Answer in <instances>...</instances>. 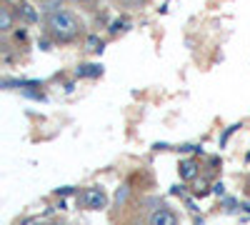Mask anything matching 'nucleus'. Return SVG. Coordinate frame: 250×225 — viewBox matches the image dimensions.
Returning a JSON list of instances; mask_svg holds the SVG:
<instances>
[{"mask_svg":"<svg viewBox=\"0 0 250 225\" xmlns=\"http://www.w3.org/2000/svg\"><path fill=\"white\" fill-rule=\"evenodd\" d=\"M153 148H155V150H165V148H168V143H155Z\"/></svg>","mask_w":250,"mask_h":225,"instance_id":"23","label":"nucleus"},{"mask_svg":"<svg viewBox=\"0 0 250 225\" xmlns=\"http://www.w3.org/2000/svg\"><path fill=\"white\" fill-rule=\"evenodd\" d=\"M85 48H88L90 53L100 55L103 50H105V40H103V38H98V35H88V38H85Z\"/></svg>","mask_w":250,"mask_h":225,"instance_id":"9","label":"nucleus"},{"mask_svg":"<svg viewBox=\"0 0 250 225\" xmlns=\"http://www.w3.org/2000/svg\"><path fill=\"white\" fill-rule=\"evenodd\" d=\"M178 173H180V180H195L198 178V160H193V158L180 160Z\"/></svg>","mask_w":250,"mask_h":225,"instance_id":"5","label":"nucleus"},{"mask_svg":"<svg viewBox=\"0 0 250 225\" xmlns=\"http://www.w3.org/2000/svg\"><path fill=\"white\" fill-rule=\"evenodd\" d=\"M210 188H213V195H218V198H223V195H225V183H223V180L213 183Z\"/></svg>","mask_w":250,"mask_h":225,"instance_id":"15","label":"nucleus"},{"mask_svg":"<svg viewBox=\"0 0 250 225\" xmlns=\"http://www.w3.org/2000/svg\"><path fill=\"white\" fill-rule=\"evenodd\" d=\"M70 3H78V5H88V3H93V0H70Z\"/></svg>","mask_w":250,"mask_h":225,"instance_id":"24","label":"nucleus"},{"mask_svg":"<svg viewBox=\"0 0 250 225\" xmlns=\"http://www.w3.org/2000/svg\"><path fill=\"white\" fill-rule=\"evenodd\" d=\"M100 75H103L100 63H83L75 68V78H100Z\"/></svg>","mask_w":250,"mask_h":225,"instance_id":"7","label":"nucleus"},{"mask_svg":"<svg viewBox=\"0 0 250 225\" xmlns=\"http://www.w3.org/2000/svg\"><path fill=\"white\" fill-rule=\"evenodd\" d=\"M238 128H240L238 123H235V125H230V128H225V133L220 135V148H225V145H228V140H230V135H233V133H235Z\"/></svg>","mask_w":250,"mask_h":225,"instance_id":"13","label":"nucleus"},{"mask_svg":"<svg viewBox=\"0 0 250 225\" xmlns=\"http://www.w3.org/2000/svg\"><path fill=\"white\" fill-rule=\"evenodd\" d=\"M78 203L88 210H103V208H108V195L100 185H90L78 195Z\"/></svg>","mask_w":250,"mask_h":225,"instance_id":"2","label":"nucleus"},{"mask_svg":"<svg viewBox=\"0 0 250 225\" xmlns=\"http://www.w3.org/2000/svg\"><path fill=\"white\" fill-rule=\"evenodd\" d=\"M48 225H58V223H48Z\"/></svg>","mask_w":250,"mask_h":225,"instance_id":"25","label":"nucleus"},{"mask_svg":"<svg viewBox=\"0 0 250 225\" xmlns=\"http://www.w3.org/2000/svg\"><path fill=\"white\" fill-rule=\"evenodd\" d=\"M75 193V188L73 185H62V188H55V195L58 198H65V195H73Z\"/></svg>","mask_w":250,"mask_h":225,"instance_id":"16","label":"nucleus"},{"mask_svg":"<svg viewBox=\"0 0 250 225\" xmlns=\"http://www.w3.org/2000/svg\"><path fill=\"white\" fill-rule=\"evenodd\" d=\"M38 48H40V50H50V48H53V43H50L48 38H43V40H38Z\"/></svg>","mask_w":250,"mask_h":225,"instance_id":"19","label":"nucleus"},{"mask_svg":"<svg viewBox=\"0 0 250 225\" xmlns=\"http://www.w3.org/2000/svg\"><path fill=\"white\" fill-rule=\"evenodd\" d=\"M13 35H15V40H18V43H23V40H28V30H25V28H18Z\"/></svg>","mask_w":250,"mask_h":225,"instance_id":"18","label":"nucleus"},{"mask_svg":"<svg viewBox=\"0 0 250 225\" xmlns=\"http://www.w3.org/2000/svg\"><path fill=\"white\" fill-rule=\"evenodd\" d=\"M195 148H198V145H190V143H185V145H180L178 150H180V153H190V150L195 153Z\"/></svg>","mask_w":250,"mask_h":225,"instance_id":"21","label":"nucleus"},{"mask_svg":"<svg viewBox=\"0 0 250 225\" xmlns=\"http://www.w3.org/2000/svg\"><path fill=\"white\" fill-rule=\"evenodd\" d=\"M45 33L50 35L53 43H73V40L83 33V23L75 18V13L70 10H58V13H50L45 15Z\"/></svg>","mask_w":250,"mask_h":225,"instance_id":"1","label":"nucleus"},{"mask_svg":"<svg viewBox=\"0 0 250 225\" xmlns=\"http://www.w3.org/2000/svg\"><path fill=\"white\" fill-rule=\"evenodd\" d=\"M15 15H18V18H23L25 23H38V10L28 3V0H20L18 8H15Z\"/></svg>","mask_w":250,"mask_h":225,"instance_id":"6","label":"nucleus"},{"mask_svg":"<svg viewBox=\"0 0 250 225\" xmlns=\"http://www.w3.org/2000/svg\"><path fill=\"white\" fill-rule=\"evenodd\" d=\"M128 28H130V18H115L108 30H110V35H118V33H125Z\"/></svg>","mask_w":250,"mask_h":225,"instance_id":"10","label":"nucleus"},{"mask_svg":"<svg viewBox=\"0 0 250 225\" xmlns=\"http://www.w3.org/2000/svg\"><path fill=\"white\" fill-rule=\"evenodd\" d=\"M128 195H130V188H128V185L118 188V193H115V203H118V205H123V203L128 200Z\"/></svg>","mask_w":250,"mask_h":225,"instance_id":"14","label":"nucleus"},{"mask_svg":"<svg viewBox=\"0 0 250 225\" xmlns=\"http://www.w3.org/2000/svg\"><path fill=\"white\" fill-rule=\"evenodd\" d=\"M62 5H65V0H40V3H38L40 13H45V15H50V13H58V10H62Z\"/></svg>","mask_w":250,"mask_h":225,"instance_id":"8","label":"nucleus"},{"mask_svg":"<svg viewBox=\"0 0 250 225\" xmlns=\"http://www.w3.org/2000/svg\"><path fill=\"white\" fill-rule=\"evenodd\" d=\"M240 210H245V213H250V200H245V203H240Z\"/></svg>","mask_w":250,"mask_h":225,"instance_id":"22","label":"nucleus"},{"mask_svg":"<svg viewBox=\"0 0 250 225\" xmlns=\"http://www.w3.org/2000/svg\"><path fill=\"white\" fill-rule=\"evenodd\" d=\"M150 225H180V220H178V215H175L170 208L160 205V208L150 215Z\"/></svg>","mask_w":250,"mask_h":225,"instance_id":"3","label":"nucleus"},{"mask_svg":"<svg viewBox=\"0 0 250 225\" xmlns=\"http://www.w3.org/2000/svg\"><path fill=\"white\" fill-rule=\"evenodd\" d=\"M223 205H225V213H235V210H238V200H233V198H225Z\"/></svg>","mask_w":250,"mask_h":225,"instance_id":"17","label":"nucleus"},{"mask_svg":"<svg viewBox=\"0 0 250 225\" xmlns=\"http://www.w3.org/2000/svg\"><path fill=\"white\" fill-rule=\"evenodd\" d=\"M170 195H180V198H183V195H185V185H173V188H170Z\"/></svg>","mask_w":250,"mask_h":225,"instance_id":"20","label":"nucleus"},{"mask_svg":"<svg viewBox=\"0 0 250 225\" xmlns=\"http://www.w3.org/2000/svg\"><path fill=\"white\" fill-rule=\"evenodd\" d=\"M33 88H38V85H30V88H20V93H23L25 98H30V100H40V103H45V95L40 93V90H33Z\"/></svg>","mask_w":250,"mask_h":225,"instance_id":"12","label":"nucleus"},{"mask_svg":"<svg viewBox=\"0 0 250 225\" xmlns=\"http://www.w3.org/2000/svg\"><path fill=\"white\" fill-rule=\"evenodd\" d=\"M15 28V13L8 3L0 5V33H10Z\"/></svg>","mask_w":250,"mask_h":225,"instance_id":"4","label":"nucleus"},{"mask_svg":"<svg viewBox=\"0 0 250 225\" xmlns=\"http://www.w3.org/2000/svg\"><path fill=\"white\" fill-rule=\"evenodd\" d=\"M208 193H213V188H208V183H205V180H195V185H193V195H195V198H205Z\"/></svg>","mask_w":250,"mask_h":225,"instance_id":"11","label":"nucleus"}]
</instances>
